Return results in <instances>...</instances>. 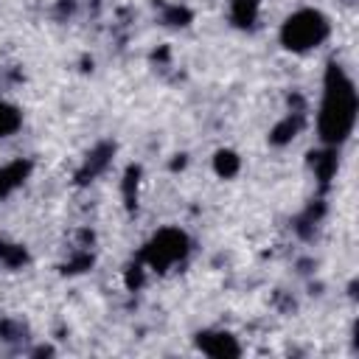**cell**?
Returning a JSON list of instances; mask_svg holds the SVG:
<instances>
[{
  "label": "cell",
  "instance_id": "1",
  "mask_svg": "<svg viewBox=\"0 0 359 359\" xmlns=\"http://www.w3.org/2000/svg\"><path fill=\"white\" fill-rule=\"evenodd\" d=\"M356 109H359V98L351 76L337 62H331L325 70V90L317 115V135L323 146H342L351 137L356 123Z\"/></svg>",
  "mask_w": 359,
  "mask_h": 359
},
{
  "label": "cell",
  "instance_id": "5",
  "mask_svg": "<svg viewBox=\"0 0 359 359\" xmlns=\"http://www.w3.org/2000/svg\"><path fill=\"white\" fill-rule=\"evenodd\" d=\"M112 154H115V143H109V140H104V143H98L95 149H90V154L84 157V165H81L79 174H76V182L84 185V182H90L93 177L104 174L107 165L112 163Z\"/></svg>",
  "mask_w": 359,
  "mask_h": 359
},
{
  "label": "cell",
  "instance_id": "12",
  "mask_svg": "<svg viewBox=\"0 0 359 359\" xmlns=\"http://www.w3.org/2000/svg\"><path fill=\"white\" fill-rule=\"evenodd\" d=\"M25 261H28V252H25V247L0 241V264H6V266H11V269H17V266H22Z\"/></svg>",
  "mask_w": 359,
  "mask_h": 359
},
{
  "label": "cell",
  "instance_id": "16",
  "mask_svg": "<svg viewBox=\"0 0 359 359\" xmlns=\"http://www.w3.org/2000/svg\"><path fill=\"white\" fill-rule=\"evenodd\" d=\"M93 266V255L90 252H79V255H73L67 264H65V272H84V269H90Z\"/></svg>",
  "mask_w": 359,
  "mask_h": 359
},
{
  "label": "cell",
  "instance_id": "3",
  "mask_svg": "<svg viewBox=\"0 0 359 359\" xmlns=\"http://www.w3.org/2000/svg\"><path fill=\"white\" fill-rule=\"evenodd\" d=\"M191 250V238L180 227H163L157 230L140 250V261L151 266L154 272H165L168 266L180 264Z\"/></svg>",
  "mask_w": 359,
  "mask_h": 359
},
{
  "label": "cell",
  "instance_id": "17",
  "mask_svg": "<svg viewBox=\"0 0 359 359\" xmlns=\"http://www.w3.org/2000/svg\"><path fill=\"white\" fill-rule=\"evenodd\" d=\"M140 283H143V266L135 264V266H129V272H126V286H129V289H137Z\"/></svg>",
  "mask_w": 359,
  "mask_h": 359
},
{
  "label": "cell",
  "instance_id": "6",
  "mask_svg": "<svg viewBox=\"0 0 359 359\" xmlns=\"http://www.w3.org/2000/svg\"><path fill=\"white\" fill-rule=\"evenodd\" d=\"M303 112H289L286 118H280L272 129H269V143L272 146H286V143H292L297 135H300V129H303Z\"/></svg>",
  "mask_w": 359,
  "mask_h": 359
},
{
  "label": "cell",
  "instance_id": "2",
  "mask_svg": "<svg viewBox=\"0 0 359 359\" xmlns=\"http://www.w3.org/2000/svg\"><path fill=\"white\" fill-rule=\"evenodd\" d=\"M331 34V22L323 11L317 8H300L286 17L280 25V45L292 53H306L320 48Z\"/></svg>",
  "mask_w": 359,
  "mask_h": 359
},
{
  "label": "cell",
  "instance_id": "18",
  "mask_svg": "<svg viewBox=\"0 0 359 359\" xmlns=\"http://www.w3.org/2000/svg\"><path fill=\"white\" fill-rule=\"evenodd\" d=\"M50 353H53V348H48V345H42V348L34 351V356H50Z\"/></svg>",
  "mask_w": 359,
  "mask_h": 359
},
{
  "label": "cell",
  "instance_id": "9",
  "mask_svg": "<svg viewBox=\"0 0 359 359\" xmlns=\"http://www.w3.org/2000/svg\"><path fill=\"white\" fill-rule=\"evenodd\" d=\"M261 0H230V20L238 28H250L258 20Z\"/></svg>",
  "mask_w": 359,
  "mask_h": 359
},
{
  "label": "cell",
  "instance_id": "7",
  "mask_svg": "<svg viewBox=\"0 0 359 359\" xmlns=\"http://www.w3.org/2000/svg\"><path fill=\"white\" fill-rule=\"evenodd\" d=\"M31 174V160H14L8 165L0 168V199L8 196L11 191H17Z\"/></svg>",
  "mask_w": 359,
  "mask_h": 359
},
{
  "label": "cell",
  "instance_id": "15",
  "mask_svg": "<svg viewBox=\"0 0 359 359\" xmlns=\"http://www.w3.org/2000/svg\"><path fill=\"white\" fill-rule=\"evenodd\" d=\"M25 337V325L17 320H0V339L3 342H17Z\"/></svg>",
  "mask_w": 359,
  "mask_h": 359
},
{
  "label": "cell",
  "instance_id": "8",
  "mask_svg": "<svg viewBox=\"0 0 359 359\" xmlns=\"http://www.w3.org/2000/svg\"><path fill=\"white\" fill-rule=\"evenodd\" d=\"M309 163H311V168H314V174L320 180V185L325 188L331 182V177L337 174V163H339L337 160V146H325L323 151H311Z\"/></svg>",
  "mask_w": 359,
  "mask_h": 359
},
{
  "label": "cell",
  "instance_id": "4",
  "mask_svg": "<svg viewBox=\"0 0 359 359\" xmlns=\"http://www.w3.org/2000/svg\"><path fill=\"white\" fill-rule=\"evenodd\" d=\"M196 348L202 353H208V356H216V359H236V356H241V345L227 331H199L196 334Z\"/></svg>",
  "mask_w": 359,
  "mask_h": 359
},
{
  "label": "cell",
  "instance_id": "14",
  "mask_svg": "<svg viewBox=\"0 0 359 359\" xmlns=\"http://www.w3.org/2000/svg\"><path fill=\"white\" fill-rule=\"evenodd\" d=\"M137 180H140V165H129V168H126V177H123V199H126V208L135 205Z\"/></svg>",
  "mask_w": 359,
  "mask_h": 359
},
{
  "label": "cell",
  "instance_id": "11",
  "mask_svg": "<svg viewBox=\"0 0 359 359\" xmlns=\"http://www.w3.org/2000/svg\"><path fill=\"white\" fill-rule=\"evenodd\" d=\"M20 126H22V112H20V107H14V104H8V101H0V137L14 135Z\"/></svg>",
  "mask_w": 359,
  "mask_h": 359
},
{
  "label": "cell",
  "instance_id": "10",
  "mask_svg": "<svg viewBox=\"0 0 359 359\" xmlns=\"http://www.w3.org/2000/svg\"><path fill=\"white\" fill-rule=\"evenodd\" d=\"M213 171L222 177V180H233L238 171H241V157L233 151V149H219L213 154Z\"/></svg>",
  "mask_w": 359,
  "mask_h": 359
},
{
  "label": "cell",
  "instance_id": "13",
  "mask_svg": "<svg viewBox=\"0 0 359 359\" xmlns=\"http://www.w3.org/2000/svg\"><path fill=\"white\" fill-rule=\"evenodd\" d=\"M191 11L185 8V6H168L165 11H163V22L165 25H174V28H185L188 22H191Z\"/></svg>",
  "mask_w": 359,
  "mask_h": 359
}]
</instances>
